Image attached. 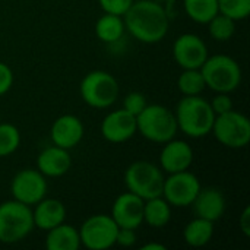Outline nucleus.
Masks as SVG:
<instances>
[{
	"label": "nucleus",
	"mask_w": 250,
	"mask_h": 250,
	"mask_svg": "<svg viewBox=\"0 0 250 250\" xmlns=\"http://www.w3.org/2000/svg\"><path fill=\"white\" fill-rule=\"evenodd\" d=\"M123 22L126 31L144 44L160 42L170 28L167 12L155 0H135L123 15Z\"/></svg>",
	"instance_id": "f257e3e1"
},
{
	"label": "nucleus",
	"mask_w": 250,
	"mask_h": 250,
	"mask_svg": "<svg viewBox=\"0 0 250 250\" xmlns=\"http://www.w3.org/2000/svg\"><path fill=\"white\" fill-rule=\"evenodd\" d=\"M179 130L189 138H204L211 133L215 113L209 101L201 95H183L174 110Z\"/></svg>",
	"instance_id": "f03ea898"
},
{
	"label": "nucleus",
	"mask_w": 250,
	"mask_h": 250,
	"mask_svg": "<svg viewBox=\"0 0 250 250\" xmlns=\"http://www.w3.org/2000/svg\"><path fill=\"white\" fill-rule=\"evenodd\" d=\"M136 129L154 144H166L176 138L179 132L174 111L161 104H146L136 116Z\"/></svg>",
	"instance_id": "7ed1b4c3"
},
{
	"label": "nucleus",
	"mask_w": 250,
	"mask_h": 250,
	"mask_svg": "<svg viewBox=\"0 0 250 250\" xmlns=\"http://www.w3.org/2000/svg\"><path fill=\"white\" fill-rule=\"evenodd\" d=\"M207 88L214 92L230 94L236 91L242 83V67L240 64L227 54L208 56L201 67Z\"/></svg>",
	"instance_id": "20e7f679"
},
{
	"label": "nucleus",
	"mask_w": 250,
	"mask_h": 250,
	"mask_svg": "<svg viewBox=\"0 0 250 250\" xmlns=\"http://www.w3.org/2000/svg\"><path fill=\"white\" fill-rule=\"evenodd\" d=\"M34 229L31 207L15 199L0 204V243H18L26 239Z\"/></svg>",
	"instance_id": "39448f33"
},
{
	"label": "nucleus",
	"mask_w": 250,
	"mask_h": 250,
	"mask_svg": "<svg viewBox=\"0 0 250 250\" xmlns=\"http://www.w3.org/2000/svg\"><path fill=\"white\" fill-rule=\"evenodd\" d=\"M79 92L85 104L92 108L111 107L120 94L117 79L105 70H92L82 79Z\"/></svg>",
	"instance_id": "423d86ee"
},
{
	"label": "nucleus",
	"mask_w": 250,
	"mask_h": 250,
	"mask_svg": "<svg viewBox=\"0 0 250 250\" xmlns=\"http://www.w3.org/2000/svg\"><path fill=\"white\" fill-rule=\"evenodd\" d=\"M164 179L161 168L149 161H135L125 173V185L127 190L144 201L163 195Z\"/></svg>",
	"instance_id": "0eeeda50"
},
{
	"label": "nucleus",
	"mask_w": 250,
	"mask_h": 250,
	"mask_svg": "<svg viewBox=\"0 0 250 250\" xmlns=\"http://www.w3.org/2000/svg\"><path fill=\"white\" fill-rule=\"evenodd\" d=\"M215 139L226 148L240 149L250 142V122L248 116L234 108L215 116L212 130Z\"/></svg>",
	"instance_id": "6e6552de"
},
{
	"label": "nucleus",
	"mask_w": 250,
	"mask_h": 250,
	"mask_svg": "<svg viewBox=\"0 0 250 250\" xmlns=\"http://www.w3.org/2000/svg\"><path fill=\"white\" fill-rule=\"evenodd\" d=\"M119 226L107 214H95L88 217L81 229V246L89 250H107L116 246Z\"/></svg>",
	"instance_id": "1a4fd4ad"
},
{
	"label": "nucleus",
	"mask_w": 250,
	"mask_h": 250,
	"mask_svg": "<svg viewBox=\"0 0 250 250\" xmlns=\"http://www.w3.org/2000/svg\"><path fill=\"white\" fill-rule=\"evenodd\" d=\"M199 179L189 170L170 174L164 179L163 198L176 208H188L193 204L196 195L201 190Z\"/></svg>",
	"instance_id": "9d476101"
},
{
	"label": "nucleus",
	"mask_w": 250,
	"mask_h": 250,
	"mask_svg": "<svg viewBox=\"0 0 250 250\" xmlns=\"http://www.w3.org/2000/svg\"><path fill=\"white\" fill-rule=\"evenodd\" d=\"M10 193L15 201L34 207L47 195L45 176H42L37 168H23L12 179Z\"/></svg>",
	"instance_id": "9b49d317"
},
{
	"label": "nucleus",
	"mask_w": 250,
	"mask_h": 250,
	"mask_svg": "<svg viewBox=\"0 0 250 250\" xmlns=\"http://www.w3.org/2000/svg\"><path fill=\"white\" fill-rule=\"evenodd\" d=\"M208 56L205 41L196 34H183L173 44V57L182 69H201Z\"/></svg>",
	"instance_id": "f8f14e48"
},
{
	"label": "nucleus",
	"mask_w": 250,
	"mask_h": 250,
	"mask_svg": "<svg viewBox=\"0 0 250 250\" xmlns=\"http://www.w3.org/2000/svg\"><path fill=\"white\" fill-rule=\"evenodd\" d=\"M144 205L145 201L132 192L119 195L111 208V218L119 227L138 230L144 224Z\"/></svg>",
	"instance_id": "ddd939ff"
},
{
	"label": "nucleus",
	"mask_w": 250,
	"mask_h": 250,
	"mask_svg": "<svg viewBox=\"0 0 250 250\" xmlns=\"http://www.w3.org/2000/svg\"><path fill=\"white\" fill-rule=\"evenodd\" d=\"M136 132V117L125 108L110 111L101 122V135L111 144H123Z\"/></svg>",
	"instance_id": "4468645a"
},
{
	"label": "nucleus",
	"mask_w": 250,
	"mask_h": 250,
	"mask_svg": "<svg viewBox=\"0 0 250 250\" xmlns=\"http://www.w3.org/2000/svg\"><path fill=\"white\" fill-rule=\"evenodd\" d=\"M85 127L79 117L73 114H63L57 117L50 129V138L53 145L64 149L75 148L83 138Z\"/></svg>",
	"instance_id": "2eb2a0df"
},
{
	"label": "nucleus",
	"mask_w": 250,
	"mask_h": 250,
	"mask_svg": "<svg viewBox=\"0 0 250 250\" xmlns=\"http://www.w3.org/2000/svg\"><path fill=\"white\" fill-rule=\"evenodd\" d=\"M163 145L164 146L160 154V166L166 173L173 174L189 170L193 163V149L188 142L173 138Z\"/></svg>",
	"instance_id": "dca6fc26"
},
{
	"label": "nucleus",
	"mask_w": 250,
	"mask_h": 250,
	"mask_svg": "<svg viewBox=\"0 0 250 250\" xmlns=\"http://www.w3.org/2000/svg\"><path fill=\"white\" fill-rule=\"evenodd\" d=\"M190 207H193L196 217L217 223L224 215L227 202L221 190L215 188H205V189L201 188L199 193L196 195Z\"/></svg>",
	"instance_id": "f3484780"
},
{
	"label": "nucleus",
	"mask_w": 250,
	"mask_h": 250,
	"mask_svg": "<svg viewBox=\"0 0 250 250\" xmlns=\"http://www.w3.org/2000/svg\"><path fill=\"white\" fill-rule=\"evenodd\" d=\"M72 167L69 149L51 145L44 148L37 157V170L45 177H62Z\"/></svg>",
	"instance_id": "a211bd4d"
},
{
	"label": "nucleus",
	"mask_w": 250,
	"mask_h": 250,
	"mask_svg": "<svg viewBox=\"0 0 250 250\" xmlns=\"http://www.w3.org/2000/svg\"><path fill=\"white\" fill-rule=\"evenodd\" d=\"M32 218L35 229L48 231L53 227L64 223L66 220V207L62 201L54 198H42L38 204L34 205Z\"/></svg>",
	"instance_id": "6ab92c4d"
},
{
	"label": "nucleus",
	"mask_w": 250,
	"mask_h": 250,
	"mask_svg": "<svg viewBox=\"0 0 250 250\" xmlns=\"http://www.w3.org/2000/svg\"><path fill=\"white\" fill-rule=\"evenodd\" d=\"M81 248L79 230L73 226L62 223L47 231L45 249L47 250H78Z\"/></svg>",
	"instance_id": "aec40b11"
},
{
	"label": "nucleus",
	"mask_w": 250,
	"mask_h": 250,
	"mask_svg": "<svg viewBox=\"0 0 250 250\" xmlns=\"http://www.w3.org/2000/svg\"><path fill=\"white\" fill-rule=\"evenodd\" d=\"M215 223L195 217L192 221H189L183 230V239L188 246L190 248H204L207 246L215 233Z\"/></svg>",
	"instance_id": "412c9836"
},
{
	"label": "nucleus",
	"mask_w": 250,
	"mask_h": 250,
	"mask_svg": "<svg viewBox=\"0 0 250 250\" xmlns=\"http://www.w3.org/2000/svg\"><path fill=\"white\" fill-rule=\"evenodd\" d=\"M171 220V205L163 198L157 196L145 201L144 205V223L152 229H163Z\"/></svg>",
	"instance_id": "4be33fe9"
},
{
	"label": "nucleus",
	"mask_w": 250,
	"mask_h": 250,
	"mask_svg": "<svg viewBox=\"0 0 250 250\" xmlns=\"http://www.w3.org/2000/svg\"><path fill=\"white\" fill-rule=\"evenodd\" d=\"M126 28H125L123 16H119V15L104 12V15L100 16L95 23V34L98 40L107 44L119 41L123 37Z\"/></svg>",
	"instance_id": "5701e85b"
},
{
	"label": "nucleus",
	"mask_w": 250,
	"mask_h": 250,
	"mask_svg": "<svg viewBox=\"0 0 250 250\" xmlns=\"http://www.w3.org/2000/svg\"><path fill=\"white\" fill-rule=\"evenodd\" d=\"M186 15L196 23H208L218 10V0H183Z\"/></svg>",
	"instance_id": "b1692460"
},
{
	"label": "nucleus",
	"mask_w": 250,
	"mask_h": 250,
	"mask_svg": "<svg viewBox=\"0 0 250 250\" xmlns=\"http://www.w3.org/2000/svg\"><path fill=\"white\" fill-rule=\"evenodd\" d=\"M177 88L186 97L201 95L207 88L201 69H183L177 79Z\"/></svg>",
	"instance_id": "393cba45"
},
{
	"label": "nucleus",
	"mask_w": 250,
	"mask_h": 250,
	"mask_svg": "<svg viewBox=\"0 0 250 250\" xmlns=\"http://www.w3.org/2000/svg\"><path fill=\"white\" fill-rule=\"evenodd\" d=\"M208 31L212 40L226 42L231 40L236 32V21L223 13H218L208 22Z\"/></svg>",
	"instance_id": "a878e982"
},
{
	"label": "nucleus",
	"mask_w": 250,
	"mask_h": 250,
	"mask_svg": "<svg viewBox=\"0 0 250 250\" xmlns=\"http://www.w3.org/2000/svg\"><path fill=\"white\" fill-rule=\"evenodd\" d=\"M21 145L19 129L12 123H0V157H9Z\"/></svg>",
	"instance_id": "bb28decb"
},
{
	"label": "nucleus",
	"mask_w": 250,
	"mask_h": 250,
	"mask_svg": "<svg viewBox=\"0 0 250 250\" xmlns=\"http://www.w3.org/2000/svg\"><path fill=\"white\" fill-rule=\"evenodd\" d=\"M220 13L237 21H243L250 15V0H218Z\"/></svg>",
	"instance_id": "cd10ccee"
},
{
	"label": "nucleus",
	"mask_w": 250,
	"mask_h": 250,
	"mask_svg": "<svg viewBox=\"0 0 250 250\" xmlns=\"http://www.w3.org/2000/svg\"><path fill=\"white\" fill-rule=\"evenodd\" d=\"M146 98H145V95L144 94H141V92H129L126 97H125V100H123V108L127 111V113H130V114H133L135 117L146 107Z\"/></svg>",
	"instance_id": "c85d7f7f"
},
{
	"label": "nucleus",
	"mask_w": 250,
	"mask_h": 250,
	"mask_svg": "<svg viewBox=\"0 0 250 250\" xmlns=\"http://www.w3.org/2000/svg\"><path fill=\"white\" fill-rule=\"evenodd\" d=\"M133 1L135 0H98L101 9L105 13H113L119 16H123Z\"/></svg>",
	"instance_id": "c756f323"
},
{
	"label": "nucleus",
	"mask_w": 250,
	"mask_h": 250,
	"mask_svg": "<svg viewBox=\"0 0 250 250\" xmlns=\"http://www.w3.org/2000/svg\"><path fill=\"white\" fill-rule=\"evenodd\" d=\"M209 104H211V108L215 113V116H220V114H224V113L233 110V100L226 92H217V95L209 101Z\"/></svg>",
	"instance_id": "7c9ffc66"
},
{
	"label": "nucleus",
	"mask_w": 250,
	"mask_h": 250,
	"mask_svg": "<svg viewBox=\"0 0 250 250\" xmlns=\"http://www.w3.org/2000/svg\"><path fill=\"white\" fill-rule=\"evenodd\" d=\"M136 230L133 229H126V227H119L117 236H116V245L122 248H130L136 243Z\"/></svg>",
	"instance_id": "2f4dec72"
},
{
	"label": "nucleus",
	"mask_w": 250,
	"mask_h": 250,
	"mask_svg": "<svg viewBox=\"0 0 250 250\" xmlns=\"http://www.w3.org/2000/svg\"><path fill=\"white\" fill-rule=\"evenodd\" d=\"M12 85H13V72H12V69L6 63L0 62V97L7 94L10 91Z\"/></svg>",
	"instance_id": "473e14b6"
},
{
	"label": "nucleus",
	"mask_w": 250,
	"mask_h": 250,
	"mask_svg": "<svg viewBox=\"0 0 250 250\" xmlns=\"http://www.w3.org/2000/svg\"><path fill=\"white\" fill-rule=\"evenodd\" d=\"M239 226H240L242 233H243L246 237H250V208L249 207H246V208H245V211L242 212L240 220H239Z\"/></svg>",
	"instance_id": "72a5a7b5"
},
{
	"label": "nucleus",
	"mask_w": 250,
	"mask_h": 250,
	"mask_svg": "<svg viewBox=\"0 0 250 250\" xmlns=\"http://www.w3.org/2000/svg\"><path fill=\"white\" fill-rule=\"evenodd\" d=\"M141 250H166V246L160 243H146L141 248Z\"/></svg>",
	"instance_id": "f704fd0d"
}]
</instances>
